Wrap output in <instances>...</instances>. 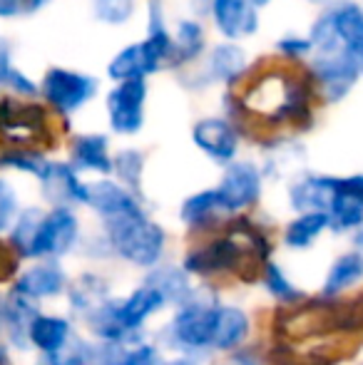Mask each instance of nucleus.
I'll use <instances>...</instances> for the list:
<instances>
[{
  "instance_id": "obj_30",
  "label": "nucleus",
  "mask_w": 363,
  "mask_h": 365,
  "mask_svg": "<svg viewBox=\"0 0 363 365\" xmlns=\"http://www.w3.org/2000/svg\"><path fill=\"white\" fill-rule=\"evenodd\" d=\"M147 169V154L140 147H120L112 157V177L122 182L125 187L142 192Z\"/></svg>"
},
{
  "instance_id": "obj_16",
  "label": "nucleus",
  "mask_w": 363,
  "mask_h": 365,
  "mask_svg": "<svg viewBox=\"0 0 363 365\" xmlns=\"http://www.w3.org/2000/svg\"><path fill=\"white\" fill-rule=\"evenodd\" d=\"M339 192V177L321 172H299L289 182V207L299 212H326Z\"/></svg>"
},
{
  "instance_id": "obj_14",
  "label": "nucleus",
  "mask_w": 363,
  "mask_h": 365,
  "mask_svg": "<svg viewBox=\"0 0 363 365\" xmlns=\"http://www.w3.org/2000/svg\"><path fill=\"white\" fill-rule=\"evenodd\" d=\"M40 194L50 207H88L90 182L68 159H53L40 179Z\"/></svg>"
},
{
  "instance_id": "obj_21",
  "label": "nucleus",
  "mask_w": 363,
  "mask_h": 365,
  "mask_svg": "<svg viewBox=\"0 0 363 365\" xmlns=\"http://www.w3.org/2000/svg\"><path fill=\"white\" fill-rule=\"evenodd\" d=\"M105 75L110 82H120V80H132V77H152V75H157V70H155V65H152L142 40H135V43L122 45V48L107 60Z\"/></svg>"
},
{
  "instance_id": "obj_1",
  "label": "nucleus",
  "mask_w": 363,
  "mask_h": 365,
  "mask_svg": "<svg viewBox=\"0 0 363 365\" xmlns=\"http://www.w3.org/2000/svg\"><path fill=\"white\" fill-rule=\"evenodd\" d=\"M237 90L252 117L254 135H304L316 127L319 107H324L306 65L279 58L274 65H254Z\"/></svg>"
},
{
  "instance_id": "obj_19",
  "label": "nucleus",
  "mask_w": 363,
  "mask_h": 365,
  "mask_svg": "<svg viewBox=\"0 0 363 365\" xmlns=\"http://www.w3.org/2000/svg\"><path fill=\"white\" fill-rule=\"evenodd\" d=\"M339 43L363 68V0H331L329 5Z\"/></svg>"
},
{
  "instance_id": "obj_35",
  "label": "nucleus",
  "mask_w": 363,
  "mask_h": 365,
  "mask_svg": "<svg viewBox=\"0 0 363 365\" xmlns=\"http://www.w3.org/2000/svg\"><path fill=\"white\" fill-rule=\"evenodd\" d=\"M107 301V293H105V284L95 276H83L78 284L73 286V293H70V303H73L75 311H80L85 318L95 311L97 306Z\"/></svg>"
},
{
  "instance_id": "obj_33",
  "label": "nucleus",
  "mask_w": 363,
  "mask_h": 365,
  "mask_svg": "<svg viewBox=\"0 0 363 365\" xmlns=\"http://www.w3.org/2000/svg\"><path fill=\"white\" fill-rule=\"evenodd\" d=\"M140 0H90L92 18L105 28H125L140 13Z\"/></svg>"
},
{
  "instance_id": "obj_47",
  "label": "nucleus",
  "mask_w": 363,
  "mask_h": 365,
  "mask_svg": "<svg viewBox=\"0 0 363 365\" xmlns=\"http://www.w3.org/2000/svg\"><path fill=\"white\" fill-rule=\"evenodd\" d=\"M0 365H10V358H8V351H5V346H0Z\"/></svg>"
},
{
  "instance_id": "obj_43",
  "label": "nucleus",
  "mask_w": 363,
  "mask_h": 365,
  "mask_svg": "<svg viewBox=\"0 0 363 365\" xmlns=\"http://www.w3.org/2000/svg\"><path fill=\"white\" fill-rule=\"evenodd\" d=\"M50 5H53V0H25V18L43 13V10L50 8Z\"/></svg>"
},
{
  "instance_id": "obj_49",
  "label": "nucleus",
  "mask_w": 363,
  "mask_h": 365,
  "mask_svg": "<svg viewBox=\"0 0 363 365\" xmlns=\"http://www.w3.org/2000/svg\"><path fill=\"white\" fill-rule=\"evenodd\" d=\"M3 303H5V301L0 298V323H3Z\"/></svg>"
},
{
  "instance_id": "obj_37",
  "label": "nucleus",
  "mask_w": 363,
  "mask_h": 365,
  "mask_svg": "<svg viewBox=\"0 0 363 365\" xmlns=\"http://www.w3.org/2000/svg\"><path fill=\"white\" fill-rule=\"evenodd\" d=\"M20 214V197L15 184L8 177H0V234L10 231L13 221Z\"/></svg>"
},
{
  "instance_id": "obj_34",
  "label": "nucleus",
  "mask_w": 363,
  "mask_h": 365,
  "mask_svg": "<svg viewBox=\"0 0 363 365\" xmlns=\"http://www.w3.org/2000/svg\"><path fill=\"white\" fill-rule=\"evenodd\" d=\"M272 50L276 58L284 60V63L306 65L311 55H314V43H311L309 33H284L274 40Z\"/></svg>"
},
{
  "instance_id": "obj_41",
  "label": "nucleus",
  "mask_w": 363,
  "mask_h": 365,
  "mask_svg": "<svg viewBox=\"0 0 363 365\" xmlns=\"http://www.w3.org/2000/svg\"><path fill=\"white\" fill-rule=\"evenodd\" d=\"M25 18V0H0V20Z\"/></svg>"
},
{
  "instance_id": "obj_6",
  "label": "nucleus",
  "mask_w": 363,
  "mask_h": 365,
  "mask_svg": "<svg viewBox=\"0 0 363 365\" xmlns=\"http://www.w3.org/2000/svg\"><path fill=\"white\" fill-rule=\"evenodd\" d=\"M306 73L314 82L324 107L346 102L363 80L361 63L351 53H346L344 48L314 53L306 63Z\"/></svg>"
},
{
  "instance_id": "obj_23",
  "label": "nucleus",
  "mask_w": 363,
  "mask_h": 365,
  "mask_svg": "<svg viewBox=\"0 0 363 365\" xmlns=\"http://www.w3.org/2000/svg\"><path fill=\"white\" fill-rule=\"evenodd\" d=\"M222 217H227V212H224V207H222L217 187H207V189H199V192L189 194L180 207V219L189 229L212 226Z\"/></svg>"
},
{
  "instance_id": "obj_7",
  "label": "nucleus",
  "mask_w": 363,
  "mask_h": 365,
  "mask_svg": "<svg viewBox=\"0 0 363 365\" xmlns=\"http://www.w3.org/2000/svg\"><path fill=\"white\" fill-rule=\"evenodd\" d=\"M147 100H150V77L112 82V87L105 92V117L112 135H140L147 125Z\"/></svg>"
},
{
  "instance_id": "obj_36",
  "label": "nucleus",
  "mask_w": 363,
  "mask_h": 365,
  "mask_svg": "<svg viewBox=\"0 0 363 365\" xmlns=\"http://www.w3.org/2000/svg\"><path fill=\"white\" fill-rule=\"evenodd\" d=\"M262 279H264L267 291L272 293L276 301H281V303L304 301V291H301L299 286L291 284V279L284 274V269H281L279 264H274V261H267V264H264Z\"/></svg>"
},
{
  "instance_id": "obj_50",
  "label": "nucleus",
  "mask_w": 363,
  "mask_h": 365,
  "mask_svg": "<svg viewBox=\"0 0 363 365\" xmlns=\"http://www.w3.org/2000/svg\"><path fill=\"white\" fill-rule=\"evenodd\" d=\"M3 256H5V249H3V244H0V261H3Z\"/></svg>"
},
{
  "instance_id": "obj_15",
  "label": "nucleus",
  "mask_w": 363,
  "mask_h": 365,
  "mask_svg": "<svg viewBox=\"0 0 363 365\" xmlns=\"http://www.w3.org/2000/svg\"><path fill=\"white\" fill-rule=\"evenodd\" d=\"M112 140L105 132H75L68 142V162L78 172L112 177Z\"/></svg>"
},
{
  "instance_id": "obj_22",
  "label": "nucleus",
  "mask_w": 363,
  "mask_h": 365,
  "mask_svg": "<svg viewBox=\"0 0 363 365\" xmlns=\"http://www.w3.org/2000/svg\"><path fill=\"white\" fill-rule=\"evenodd\" d=\"M50 162L48 149L33 147V145H3L0 142V169L3 172H18L25 177L43 179V174L48 172Z\"/></svg>"
},
{
  "instance_id": "obj_27",
  "label": "nucleus",
  "mask_w": 363,
  "mask_h": 365,
  "mask_svg": "<svg viewBox=\"0 0 363 365\" xmlns=\"http://www.w3.org/2000/svg\"><path fill=\"white\" fill-rule=\"evenodd\" d=\"M38 316V308H35V301L23 293H10V298L3 303V323L8 328L10 343H15L18 348L30 346L28 341V331L33 318Z\"/></svg>"
},
{
  "instance_id": "obj_28",
  "label": "nucleus",
  "mask_w": 363,
  "mask_h": 365,
  "mask_svg": "<svg viewBox=\"0 0 363 365\" xmlns=\"http://www.w3.org/2000/svg\"><path fill=\"white\" fill-rule=\"evenodd\" d=\"M70 323L60 316H45V313H38L30 323L28 331V341L30 346H35L40 353H55L63 346L70 343Z\"/></svg>"
},
{
  "instance_id": "obj_9",
  "label": "nucleus",
  "mask_w": 363,
  "mask_h": 365,
  "mask_svg": "<svg viewBox=\"0 0 363 365\" xmlns=\"http://www.w3.org/2000/svg\"><path fill=\"white\" fill-rule=\"evenodd\" d=\"M217 303H204L192 296V301L182 303L170 323V338L182 351L199 353L212 351L214 346V328H217Z\"/></svg>"
},
{
  "instance_id": "obj_12",
  "label": "nucleus",
  "mask_w": 363,
  "mask_h": 365,
  "mask_svg": "<svg viewBox=\"0 0 363 365\" xmlns=\"http://www.w3.org/2000/svg\"><path fill=\"white\" fill-rule=\"evenodd\" d=\"M249 254H252V251L229 231L227 236H219V239H212V241H207V244L189 251V254L184 256V271H187L189 276L224 274V271L239 269V264H242ZM254 259H259V256H254Z\"/></svg>"
},
{
  "instance_id": "obj_51",
  "label": "nucleus",
  "mask_w": 363,
  "mask_h": 365,
  "mask_svg": "<svg viewBox=\"0 0 363 365\" xmlns=\"http://www.w3.org/2000/svg\"><path fill=\"white\" fill-rule=\"evenodd\" d=\"M361 365H363V363H361Z\"/></svg>"
},
{
  "instance_id": "obj_8",
  "label": "nucleus",
  "mask_w": 363,
  "mask_h": 365,
  "mask_svg": "<svg viewBox=\"0 0 363 365\" xmlns=\"http://www.w3.org/2000/svg\"><path fill=\"white\" fill-rule=\"evenodd\" d=\"M222 169L224 172L217 182V194L227 217H239L247 209L257 207L264 194V182H267L262 164H257L254 159L237 157Z\"/></svg>"
},
{
  "instance_id": "obj_29",
  "label": "nucleus",
  "mask_w": 363,
  "mask_h": 365,
  "mask_svg": "<svg viewBox=\"0 0 363 365\" xmlns=\"http://www.w3.org/2000/svg\"><path fill=\"white\" fill-rule=\"evenodd\" d=\"M145 281H150L152 286H157L162 293H165L167 303H175V306H182V303L192 301V296L197 291L192 289V281H189V274L177 266H157L155 271H150Z\"/></svg>"
},
{
  "instance_id": "obj_26",
  "label": "nucleus",
  "mask_w": 363,
  "mask_h": 365,
  "mask_svg": "<svg viewBox=\"0 0 363 365\" xmlns=\"http://www.w3.org/2000/svg\"><path fill=\"white\" fill-rule=\"evenodd\" d=\"M252 321L237 306H219L217 328H214V346L212 351H234L249 338Z\"/></svg>"
},
{
  "instance_id": "obj_44",
  "label": "nucleus",
  "mask_w": 363,
  "mask_h": 365,
  "mask_svg": "<svg viewBox=\"0 0 363 365\" xmlns=\"http://www.w3.org/2000/svg\"><path fill=\"white\" fill-rule=\"evenodd\" d=\"M354 249L363 251V226H361L359 231H354Z\"/></svg>"
},
{
  "instance_id": "obj_38",
  "label": "nucleus",
  "mask_w": 363,
  "mask_h": 365,
  "mask_svg": "<svg viewBox=\"0 0 363 365\" xmlns=\"http://www.w3.org/2000/svg\"><path fill=\"white\" fill-rule=\"evenodd\" d=\"M3 92H10V95H15V97H23V100H40V80H35L28 70L15 65V68L10 70L8 80H5Z\"/></svg>"
},
{
  "instance_id": "obj_4",
  "label": "nucleus",
  "mask_w": 363,
  "mask_h": 365,
  "mask_svg": "<svg viewBox=\"0 0 363 365\" xmlns=\"http://www.w3.org/2000/svg\"><path fill=\"white\" fill-rule=\"evenodd\" d=\"M102 92L100 77L85 70L65 68V65H50L40 75V100L48 105V110L63 122V127H70V120L88 110L97 95Z\"/></svg>"
},
{
  "instance_id": "obj_13",
  "label": "nucleus",
  "mask_w": 363,
  "mask_h": 365,
  "mask_svg": "<svg viewBox=\"0 0 363 365\" xmlns=\"http://www.w3.org/2000/svg\"><path fill=\"white\" fill-rule=\"evenodd\" d=\"M207 23L222 40H252L262 30V10L249 0H212Z\"/></svg>"
},
{
  "instance_id": "obj_46",
  "label": "nucleus",
  "mask_w": 363,
  "mask_h": 365,
  "mask_svg": "<svg viewBox=\"0 0 363 365\" xmlns=\"http://www.w3.org/2000/svg\"><path fill=\"white\" fill-rule=\"evenodd\" d=\"M249 3H254V5H257L259 10H264V8H269V5H272L274 0H249Z\"/></svg>"
},
{
  "instance_id": "obj_48",
  "label": "nucleus",
  "mask_w": 363,
  "mask_h": 365,
  "mask_svg": "<svg viewBox=\"0 0 363 365\" xmlns=\"http://www.w3.org/2000/svg\"><path fill=\"white\" fill-rule=\"evenodd\" d=\"M165 365H194V363L187 361V358H177V361H170V363H165Z\"/></svg>"
},
{
  "instance_id": "obj_3",
  "label": "nucleus",
  "mask_w": 363,
  "mask_h": 365,
  "mask_svg": "<svg viewBox=\"0 0 363 365\" xmlns=\"http://www.w3.org/2000/svg\"><path fill=\"white\" fill-rule=\"evenodd\" d=\"M63 122L48 110L43 100H23L0 92V142L3 145L53 147Z\"/></svg>"
},
{
  "instance_id": "obj_42",
  "label": "nucleus",
  "mask_w": 363,
  "mask_h": 365,
  "mask_svg": "<svg viewBox=\"0 0 363 365\" xmlns=\"http://www.w3.org/2000/svg\"><path fill=\"white\" fill-rule=\"evenodd\" d=\"M187 8H189V13H192V15L207 20L209 8H212V0H187Z\"/></svg>"
},
{
  "instance_id": "obj_5",
  "label": "nucleus",
  "mask_w": 363,
  "mask_h": 365,
  "mask_svg": "<svg viewBox=\"0 0 363 365\" xmlns=\"http://www.w3.org/2000/svg\"><path fill=\"white\" fill-rule=\"evenodd\" d=\"M254 68V60L249 55V50L244 48V43L237 40H222L209 45L207 55L202 58V63L194 68L180 70L177 80H192L194 85L189 87L192 92H202L209 87H222V90H234L249 77Z\"/></svg>"
},
{
  "instance_id": "obj_45",
  "label": "nucleus",
  "mask_w": 363,
  "mask_h": 365,
  "mask_svg": "<svg viewBox=\"0 0 363 365\" xmlns=\"http://www.w3.org/2000/svg\"><path fill=\"white\" fill-rule=\"evenodd\" d=\"M301 3H306V5H311V8L319 10V8H324V5H329L331 0H301Z\"/></svg>"
},
{
  "instance_id": "obj_39",
  "label": "nucleus",
  "mask_w": 363,
  "mask_h": 365,
  "mask_svg": "<svg viewBox=\"0 0 363 365\" xmlns=\"http://www.w3.org/2000/svg\"><path fill=\"white\" fill-rule=\"evenodd\" d=\"M15 68V43L8 35H0V92L5 90L10 70Z\"/></svg>"
},
{
  "instance_id": "obj_40",
  "label": "nucleus",
  "mask_w": 363,
  "mask_h": 365,
  "mask_svg": "<svg viewBox=\"0 0 363 365\" xmlns=\"http://www.w3.org/2000/svg\"><path fill=\"white\" fill-rule=\"evenodd\" d=\"M339 189H341V192H346V194H351V197L359 199V202L363 204V172L339 177Z\"/></svg>"
},
{
  "instance_id": "obj_24",
  "label": "nucleus",
  "mask_w": 363,
  "mask_h": 365,
  "mask_svg": "<svg viewBox=\"0 0 363 365\" xmlns=\"http://www.w3.org/2000/svg\"><path fill=\"white\" fill-rule=\"evenodd\" d=\"M363 281V251L351 249L346 254L336 256V261L331 264L329 274L321 286V296L324 298H336L341 293L351 291L354 286H359Z\"/></svg>"
},
{
  "instance_id": "obj_32",
  "label": "nucleus",
  "mask_w": 363,
  "mask_h": 365,
  "mask_svg": "<svg viewBox=\"0 0 363 365\" xmlns=\"http://www.w3.org/2000/svg\"><path fill=\"white\" fill-rule=\"evenodd\" d=\"M43 214H45V209H40V207H25V209H20L18 219L10 226L8 239L18 259H30V246H33L35 231H38V224H40V219H43Z\"/></svg>"
},
{
  "instance_id": "obj_18",
  "label": "nucleus",
  "mask_w": 363,
  "mask_h": 365,
  "mask_svg": "<svg viewBox=\"0 0 363 365\" xmlns=\"http://www.w3.org/2000/svg\"><path fill=\"white\" fill-rule=\"evenodd\" d=\"M88 207L102 221L137 212V209H145L142 207L140 192L125 187V184L117 182L115 177H97L95 182H90Z\"/></svg>"
},
{
  "instance_id": "obj_25",
  "label": "nucleus",
  "mask_w": 363,
  "mask_h": 365,
  "mask_svg": "<svg viewBox=\"0 0 363 365\" xmlns=\"http://www.w3.org/2000/svg\"><path fill=\"white\" fill-rule=\"evenodd\" d=\"M326 231H331L326 212H299L284 226V244L294 251H304L314 246Z\"/></svg>"
},
{
  "instance_id": "obj_20",
  "label": "nucleus",
  "mask_w": 363,
  "mask_h": 365,
  "mask_svg": "<svg viewBox=\"0 0 363 365\" xmlns=\"http://www.w3.org/2000/svg\"><path fill=\"white\" fill-rule=\"evenodd\" d=\"M65 286H68V274L50 259L45 264L30 266L28 271H23L15 279L13 291L23 293V296L33 298V301H43V298H53L58 293H63Z\"/></svg>"
},
{
  "instance_id": "obj_2",
  "label": "nucleus",
  "mask_w": 363,
  "mask_h": 365,
  "mask_svg": "<svg viewBox=\"0 0 363 365\" xmlns=\"http://www.w3.org/2000/svg\"><path fill=\"white\" fill-rule=\"evenodd\" d=\"M110 249L120 259L130 261L140 269H155L167 246V234L157 221L150 219L145 209L122 214V217L102 221Z\"/></svg>"
},
{
  "instance_id": "obj_17",
  "label": "nucleus",
  "mask_w": 363,
  "mask_h": 365,
  "mask_svg": "<svg viewBox=\"0 0 363 365\" xmlns=\"http://www.w3.org/2000/svg\"><path fill=\"white\" fill-rule=\"evenodd\" d=\"M172 35H175V55H172V73L194 68L202 63V58L209 50V28L207 20L197 15H182L172 23Z\"/></svg>"
},
{
  "instance_id": "obj_10",
  "label": "nucleus",
  "mask_w": 363,
  "mask_h": 365,
  "mask_svg": "<svg viewBox=\"0 0 363 365\" xmlns=\"http://www.w3.org/2000/svg\"><path fill=\"white\" fill-rule=\"evenodd\" d=\"M189 140L212 164L227 167L242 152L244 135L229 117H224L222 112H214V115H204L194 120L192 130H189Z\"/></svg>"
},
{
  "instance_id": "obj_11",
  "label": "nucleus",
  "mask_w": 363,
  "mask_h": 365,
  "mask_svg": "<svg viewBox=\"0 0 363 365\" xmlns=\"http://www.w3.org/2000/svg\"><path fill=\"white\" fill-rule=\"evenodd\" d=\"M80 239V219L73 207H50L35 231L30 259H60Z\"/></svg>"
},
{
  "instance_id": "obj_31",
  "label": "nucleus",
  "mask_w": 363,
  "mask_h": 365,
  "mask_svg": "<svg viewBox=\"0 0 363 365\" xmlns=\"http://www.w3.org/2000/svg\"><path fill=\"white\" fill-rule=\"evenodd\" d=\"M326 214H329L334 234H354V231H359L363 226V204L351 197V194L341 192V189L331 199Z\"/></svg>"
}]
</instances>
